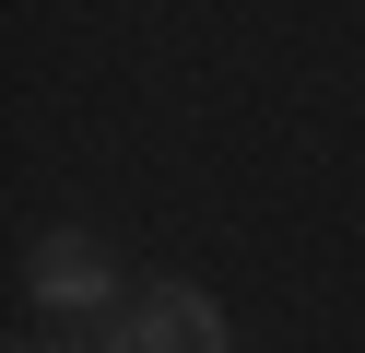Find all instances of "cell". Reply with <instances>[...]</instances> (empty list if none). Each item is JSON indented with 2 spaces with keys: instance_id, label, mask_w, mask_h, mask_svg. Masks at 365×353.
Masks as SVG:
<instances>
[{
  "instance_id": "6da1fadb",
  "label": "cell",
  "mask_w": 365,
  "mask_h": 353,
  "mask_svg": "<svg viewBox=\"0 0 365 353\" xmlns=\"http://www.w3.org/2000/svg\"><path fill=\"white\" fill-rule=\"evenodd\" d=\"M24 306H48L71 342L106 329V318H130V306H118V271H106L95 235H36V247H24Z\"/></svg>"
},
{
  "instance_id": "7a4b0ae2",
  "label": "cell",
  "mask_w": 365,
  "mask_h": 353,
  "mask_svg": "<svg viewBox=\"0 0 365 353\" xmlns=\"http://www.w3.org/2000/svg\"><path fill=\"white\" fill-rule=\"evenodd\" d=\"M95 353H224V306L200 295V282H165V295H142L130 318H106Z\"/></svg>"
},
{
  "instance_id": "3957f363",
  "label": "cell",
  "mask_w": 365,
  "mask_h": 353,
  "mask_svg": "<svg viewBox=\"0 0 365 353\" xmlns=\"http://www.w3.org/2000/svg\"><path fill=\"white\" fill-rule=\"evenodd\" d=\"M24 353H95V342H24Z\"/></svg>"
}]
</instances>
